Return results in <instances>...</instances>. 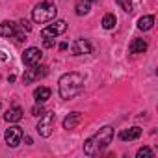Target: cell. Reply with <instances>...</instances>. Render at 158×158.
I'll return each instance as SVG.
<instances>
[{
  "mask_svg": "<svg viewBox=\"0 0 158 158\" xmlns=\"http://www.w3.org/2000/svg\"><path fill=\"white\" fill-rule=\"evenodd\" d=\"M112 138H114V128L112 127H102L99 128V132H95L91 138L86 139L84 143V152L88 156H95L99 152H102L110 143H112Z\"/></svg>",
  "mask_w": 158,
  "mask_h": 158,
  "instance_id": "cell-1",
  "label": "cell"
},
{
  "mask_svg": "<svg viewBox=\"0 0 158 158\" xmlns=\"http://www.w3.org/2000/svg\"><path fill=\"white\" fill-rule=\"evenodd\" d=\"M58 88H60V97L61 99H65V101L74 99L84 89V78L78 73H67L60 78Z\"/></svg>",
  "mask_w": 158,
  "mask_h": 158,
  "instance_id": "cell-2",
  "label": "cell"
},
{
  "mask_svg": "<svg viewBox=\"0 0 158 158\" xmlns=\"http://www.w3.org/2000/svg\"><path fill=\"white\" fill-rule=\"evenodd\" d=\"M56 13H58L56 6H54L52 2H47V0H45V2H39V4L34 8V11H32V19H34V23L43 24V23H50V21H54Z\"/></svg>",
  "mask_w": 158,
  "mask_h": 158,
  "instance_id": "cell-3",
  "label": "cell"
},
{
  "mask_svg": "<svg viewBox=\"0 0 158 158\" xmlns=\"http://www.w3.org/2000/svg\"><path fill=\"white\" fill-rule=\"evenodd\" d=\"M54 123H56V115H54L52 112H45V114L39 117V123H37L35 130L39 132V136H43V138H48V136L52 134Z\"/></svg>",
  "mask_w": 158,
  "mask_h": 158,
  "instance_id": "cell-4",
  "label": "cell"
},
{
  "mask_svg": "<svg viewBox=\"0 0 158 158\" xmlns=\"http://www.w3.org/2000/svg\"><path fill=\"white\" fill-rule=\"evenodd\" d=\"M23 136H24L23 128H21V127H17V125H13V127H10V128L6 130L4 139H6V143H8L10 147H17V145L23 141Z\"/></svg>",
  "mask_w": 158,
  "mask_h": 158,
  "instance_id": "cell-5",
  "label": "cell"
},
{
  "mask_svg": "<svg viewBox=\"0 0 158 158\" xmlns=\"http://www.w3.org/2000/svg\"><path fill=\"white\" fill-rule=\"evenodd\" d=\"M65 30H67V23L65 21H54L52 24H48L47 28L41 30V35L43 37H56V35H61Z\"/></svg>",
  "mask_w": 158,
  "mask_h": 158,
  "instance_id": "cell-6",
  "label": "cell"
},
{
  "mask_svg": "<svg viewBox=\"0 0 158 158\" xmlns=\"http://www.w3.org/2000/svg\"><path fill=\"white\" fill-rule=\"evenodd\" d=\"M41 58H43V52H41L37 47H30V48H26V50L23 52V61H24V65H28V67L37 65V63L41 61Z\"/></svg>",
  "mask_w": 158,
  "mask_h": 158,
  "instance_id": "cell-7",
  "label": "cell"
},
{
  "mask_svg": "<svg viewBox=\"0 0 158 158\" xmlns=\"http://www.w3.org/2000/svg\"><path fill=\"white\" fill-rule=\"evenodd\" d=\"M47 74V67L45 65H39V67H30V69H26L24 71V74H23V82L24 84H32L34 80H37V78H43Z\"/></svg>",
  "mask_w": 158,
  "mask_h": 158,
  "instance_id": "cell-8",
  "label": "cell"
},
{
  "mask_svg": "<svg viewBox=\"0 0 158 158\" xmlns=\"http://www.w3.org/2000/svg\"><path fill=\"white\" fill-rule=\"evenodd\" d=\"M73 54L74 56H82V54H89L91 52V45H89V41H86V39H76L74 43H73Z\"/></svg>",
  "mask_w": 158,
  "mask_h": 158,
  "instance_id": "cell-9",
  "label": "cell"
},
{
  "mask_svg": "<svg viewBox=\"0 0 158 158\" xmlns=\"http://www.w3.org/2000/svg\"><path fill=\"white\" fill-rule=\"evenodd\" d=\"M80 121H82V114L73 112V114H69V115L63 119V128H65V130H73V128H76L78 125H80Z\"/></svg>",
  "mask_w": 158,
  "mask_h": 158,
  "instance_id": "cell-10",
  "label": "cell"
},
{
  "mask_svg": "<svg viewBox=\"0 0 158 158\" xmlns=\"http://www.w3.org/2000/svg\"><path fill=\"white\" fill-rule=\"evenodd\" d=\"M23 115H24L23 108H19V106H13V108H10V110H8V114L4 115V119H6L8 123H19V121L23 119Z\"/></svg>",
  "mask_w": 158,
  "mask_h": 158,
  "instance_id": "cell-11",
  "label": "cell"
},
{
  "mask_svg": "<svg viewBox=\"0 0 158 158\" xmlns=\"http://www.w3.org/2000/svg\"><path fill=\"white\" fill-rule=\"evenodd\" d=\"M139 136H141V128L139 127H132L128 130L119 132V139H123V141H132V139H138Z\"/></svg>",
  "mask_w": 158,
  "mask_h": 158,
  "instance_id": "cell-12",
  "label": "cell"
},
{
  "mask_svg": "<svg viewBox=\"0 0 158 158\" xmlns=\"http://www.w3.org/2000/svg\"><path fill=\"white\" fill-rule=\"evenodd\" d=\"M15 30H17L15 23L4 21L2 24H0V37H13V35H15Z\"/></svg>",
  "mask_w": 158,
  "mask_h": 158,
  "instance_id": "cell-13",
  "label": "cell"
},
{
  "mask_svg": "<svg viewBox=\"0 0 158 158\" xmlns=\"http://www.w3.org/2000/svg\"><path fill=\"white\" fill-rule=\"evenodd\" d=\"M130 54H143L147 50V41L145 39H134L130 43Z\"/></svg>",
  "mask_w": 158,
  "mask_h": 158,
  "instance_id": "cell-14",
  "label": "cell"
},
{
  "mask_svg": "<svg viewBox=\"0 0 158 158\" xmlns=\"http://www.w3.org/2000/svg\"><path fill=\"white\" fill-rule=\"evenodd\" d=\"M152 24H154V17L152 15H143V17L138 19V28L139 30H151Z\"/></svg>",
  "mask_w": 158,
  "mask_h": 158,
  "instance_id": "cell-15",
  "label": "cell"
},
{
  "mask_svg": "<svg viewBox=\"0 0 158 158\" xmlns=\"http://www.w3.org/2000/svg\"><path fill=\"white\" fill-rule=\"evenodd\" d=\"M34 97H35L37 102H45V101L50 99V89L45 88V86H41V88H37V89L34 91Z\"/></svg>",
  "mask_w": 158,
  "mask_h": 158,
  "instance_id": "cell-16",
  "label": "cell"
},
{
  "mask_svg": "<svg viewBox=\"0 0 158 158\" xmlns=\"http://www.w3.org/2000/svg\"><path fill=\"white\" fill-rule=\"evenodd\" d=\"M74 10H76V15H86V13H89V0H76Z\"/></svg>",
  "mask_w": 158,
  "mask_h": 158,
  "instance_id": "cell-17",
  "label": "cell"
},
{
  "mask_svg": "<svg viewBox=\"0 0 158 158\" xmlns=\"http://www.w3.org/2000/svg\"><path fill=\"white\" fill-rule=\"evenodd\" d=\"M115 23H117V19H115L114 13H106L102 17V28L104 30H114L115 28Z\"/></svg>",
  "mask_w": 158,
  "mask_h": 158,
  "instance_id": "cell-18",
  "label": "cell"
},
{
  "mask_svg": "<svg viewBox=\"0 0 158 158\" xmlns=\"http://www.w3.org/2000/svg\"><path fill=\"white\" fill-rule=\"evenodd\" d=\"M143 156H147V158H152V156H154V152H152L149 147H141V149L138 151V158H143Z\"/></svg>",
  "mask_w": 158,
  "mask_h": 158,
  "instance_id": "cell-19",
  "label": "cell"
},
{
  "mask_svg": "<svg viewBox=\"0 0 158 158\" xmlns=\"http://www.w3.org/2000/svg\"><path fill=\"white\" fill-rule=\"evenodd\" d=\"M117 4L123 8V11H127V13L132 11V2H130V0H117Z\"/></svg>",
  "mask_w": 158,
  "mask_h": 158,
  "instance_id": "cell-20",
  "label": "cell"
},
{
  "mask_svg": "<svg viewBox=\"0 0 158 158\" xmlns=\"http://www.w3.org/2000/svg\"><path fill=\"white\" fill-rule=\"evenodd\" d=\"M19 26H21V30H23V32H26V34H28V32H30V28H32V24H30L26 19L19 21Z\"/></svg>",
  "mask_w": 158,
  "mask_h": 158,
  "instance_id": "cell-21",
  "label": "cell"
},
{
  "mask_svg": "<svg viewBox=\"0 0 158 158\" xmlns=\"http://www.w3.org/2000/svg\"><path fill=\"white\" fill-rule=\"evenodd\" d=\"M43 114H45V110H43V106H41V104L32 108V115H35V117H41Z\"/></svg>",
  "mask_w": 158,
  "mask_h": 158,
  "instance_id": "cell-22",
  "label": "cell"
},
{
  "mask_svg": "<svg viewBox=\"0 0 158 158\" xmlns=\"http://www.w3.org/2000/svg\"><path fill=\"white\" fill-rule=\"evenodd\" d=\"M43 45H45L47 48H52V47H54V43H52L50 39H45V43H43Z\"/></svg>",
  "mask_w": 158,
  "mask_h": 158,
  "instance_id": "cell-23",
  "label": "cell"
},
{
  "mask_svg": "<svg viewBox=\"0 0 158 158\" xmlns=\"http://www.w3.org/2000/svg\"><path fill=\"white\" fill-rule=\"evenodd\" d=\"M2 60H8V56H6V52L0 50V61H2Z\"/></svg>",
  "mask_w": 158,
  "mask_h": 158,
  "instance_id": "cell-24",
  "label": "cell"
},
{
  "mask_svg": "<svg viewBox=\"0 0 158 158\" xmlns=\"http://www.w3.org/2000/svg\"><path fill=\"white\" fill-rule=\"evenodd\" d=\"M24 141H26V145H32V138H30V136H26Z\"/></svg>",
  "mask_w": 158,
  "mask_h": 158,
  "instance_id": "cell-25",
  "label": "cell"
},
{
  "mask_svg": "<svg viewBox=\"0 0 158 158\" xmlns=\"http://www.w3.org/2000/svg\"><path fill=\"white\" fill-rule=\"evenodd\" d=\"M89 2H95V0H89Z\"/></svg>",
  "mask_w": 158,
  "mask_h": 158,
  "instance_id": "cell-26",
  "label": "cell"
},
{
  "mask_svg": "<svg viewBox=\"0 0 158 158\" xmlns=\"http://www.w3.org/2000/svg\"><path fill=\"white\" fill-rule=\"evenodd\" d=\"M0 106H2V104H0Z\"/></svg>",
  "mask_w": 158,
  "mask_h": 158,
  "instance_id": "cell-27",
  "label": "cell"
}]
</instances>
